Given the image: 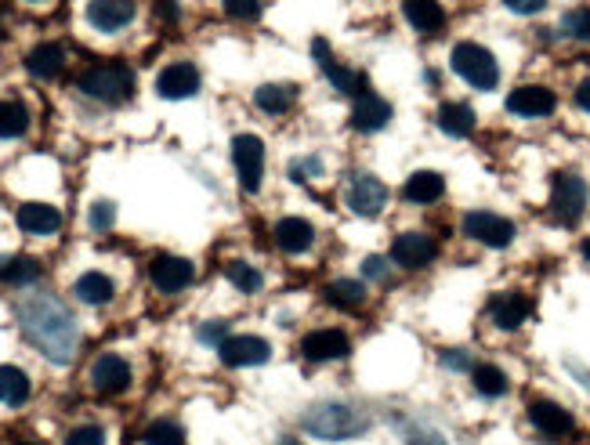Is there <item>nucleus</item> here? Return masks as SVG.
<instances>
[{
	"label": "nucleus",
	"mask_w": 590,
	"mask_h": 445,
	"mask_svg": "<svg viewBox=\"0 0 590 445\" xmlns=\"http://www.w3.org/2000/svg\"><path fill=\"white\" fill-rule=\"evenodd\" d=\"M19 322L22 333L37 344L51 362H69L80 348V330L77 319L69 315V308L51 294H33L19 301Z\"/></svg>",
	"instance_id": "nucleus-1"
},
{
	"label": "nucleus",
	"mask_w": 590,
	"mask_h": 445,
	"mask_svg": "<svg viewBox=\"0 0 590 445\" xmlns=\"http://www.w3.org/2000/svg\"><path fill=\"white\" fill-rule=\"evenodd\" d=\"M301 424H305V431H312L315 438H326V442H344V438H359L370 431V417L348 402H315L301 417Z\"/></svg>",
	"instance_id": "nucleus-2"
},
{
	"label": "nucleus",
	"mask_w": 590,
	"mask_h": 445,
	"mask_svg": "<svg viewBox=\"0 0 590 445\" xmlns=\"http://www.w3.org/2000/svg\"><path fill=\"white\" fill-rule=\"evenodd\" d=\"M80 91L87 98H95V102L105 105H116L131 98L134 91V73L124 66V62H102V66H91L84 76H80Z\"/></svg>",
	"instance_id": "nucleus-3"
},
{
	"label": "nucleus",
	"mask_w": 590,
	"mask_h": 445,
	"mask_svg": "<svg viewBox=\"0 0 590 445\" xmlns=\"http://www.w3.org/2000/svg\"><path fill=\"white\" fill-rule=\"evenodd\" d=\"M449 66H453L457 76H464L471 87H478V91H493L496 80H500V66H496L493 51L482 48V44H471V40H464V44L453 48Z\"/></svg>",
	"instance_id": "nucleus-4"
},
{
	"label": "nucleus",
	"mask_w": 590,
	"mask_h": 445,
	"mask_svg": "<svg viewBox=\"0 0 590 445\" xmlns=\"http://www.w3.org/2000/svg\"><path fill=\"white\" fill-rule=\"evenodd\" d=\"M583 210H587V181L572 171L554 174V185H551V214L554 218L562 221V225H576Z\"/></svg>",
	"instance_id": "nucleus-5"
},
{
	"label": "nucleus",
	"mask_w": 590,
	"mask_h": 445,
	"mask_svg": "<svg viewBox=\"0 0 590 445\" xmlns=\"http://www.w3.org/2000/svg\"><path fill=\"white\" fill-rule=\"evenodd\" d=\"M232 160H236L239 185L247 192L261 189V174H265V142L257 134H239L232 142Z\"/></svg>",
	"instance_id": "nucleus-6"
},
{
	"label": "nucleus",
	"mask_w": 590,
	"mask_h": 445,
	"mask_svg": "<svg viewBox=\"0 0 590 445\" xmlns=\"http://www.w3.org/2000/svg\"><path fill=\"white\" fill-rule=\"evenodd\" d=\"M312 55H315V62H319V69L326 73V80L341 91V95H366L370 91V84H366V76L359 73V69H348V66H341L334 55H330V44L326 40H312Z\"/></svg>",
	"instance_id": "nucleus-7"
},
{
	"label": "nucleus",
	"mask_w": 590,
	"mask_h": 445,
	"mask_svg": "<svg viewBox=\"0 0 590 445\" xmlns=\"http://www.w3.org/2000/svg\"><path fill=\"white\" fill-rule=\"evenodd\" d=\"M464 236L475 239V243H482V247H507L514 239V225L507 218H500V214H489V210H471L464 218Z\"/></svg>",
	"instance_id": "nucleus-8"
},
{
	"label": "nucleus",
	"mask_w": 590,
	"mask_h": 445,
	"mask_svg": "<svg viewBox=\"0 0 590 445\" xmlns=\"http://www.w3.org/2000/svg\"><path fill=\"white\" fill-rule=\"evenodd\" d=\"M558 98H554L551 87L543 84H525V87H514L511 95H507V113L511 116H525V120H540V116H551Z\"/></svg>",
	"instance_id": "nucleus-9"
},
{
	"label": "nucleus",
	"mask_w": 590,
	"mask_h": 445,
	"mask_svg": "<svg viewBox=\"0 0 590 445\" xmlns=\"http://www.w3.org/2000/svg\"><path fill=\"white\" fill-rule=\"evenodd\" d=\"M149 279H153V286L163 290V294H178V290H185V286L196 279V268H192V261H185V257L160 254V257H153V265H149Z\"/></svg>",
	"instance_id": "nucleus-10"
},
{
	"label": "nucleus",
	"mask_w": 590,
	"mask_h": 445,
	"mask_svg": "<svg viewBox=\"0 0 590 445\" xmlns=\"http://www.w3.org/2000/svg\"><path fill=\"white\" fill-rule=\"evenodd\" d=\"M529 420H533L536 431L547 438H569L572 431H576V420H572L569 409L558 406V402H547V398L529 402Z\"/></svg>",
	"instance_id": "nucleus-11"
},
{
	"label": "nucleus",
	"mask_w": 590,
	"mask_h": 445,
	"mask_svg": "<svg viewBox=\"0 0 590 445\" xmlns=\"http://www.w3.org/2000/svg\"><path fill=\"white\" fill-rule=\"evenodd\" d=\"M218 351L225 366H261V362H268V355H272L265 337H250V333H243V337H225V341L218 344Z\"/></svg>",
	"instance_id": "nucleus-12"
},
{
	"label": "nucleus",
	"mask_w": 590,
	"mask_h": 445,
	"mask_svg": "<svg viewBox=\"0 0 590 445\" xmlns=\"http://www.w3.org/2000/svg\"><path fill=\"white\" fill-rule=\"evenodd\" d=\"M435 254H438V247L428 232H402V236L391 243V261H399L402 268H424L435 261Z\"/></svg>",
	"instance_id": "nucleus-13"
},
{
	"label": "nucleus",
	"mask_w": 590,
	"mask_h": 445,
	"mask_svg": "<svg viewBox=\"0 0 590 445\" xmlns=\"http://www.w3.org/2000/svg\"><path fill=\"white\" fill-rule=\"evenodd\" d=\"M91 388L98 395H120L131 388V366L120 355H98L91 366Z\"/></svg>",
	"instance_id": "nucleus-14"
},
{
	"label": "nucleus",
	"mask_w": 590,
	"mask_h": 445,
	"mask_svg": "<svg viewBox=\"0 0 590 445\" xmlns=\"http://www.w3.org/2000/svg\"><path fill=\"white\" fill-rule=\"evenodd\" d=\"M384 203H388V189H384L381 181L373 178V174H355L352 185H348V207L362 218H373V214H381Z\"/></svg>",
	"instance_id": "nucleus-15"
},
{
	"label": "nucleus",
	"mask_w": 590,
	"mask_h": 445,
	"mask_svg": "<svg viewBox=\"0 0 590 445\" xmlns=\"http://www.w3.org/2000/svg\"><path fill=\"white\" fill-rule=\"evenodd\" d=\"M156 91H160V98H171V102L192 98L200 91V73L189 62H174V66H167L156 76Z\"/></svg>",
	"instance_id": "nucleus-16"
},
{
	"label": "nucleus",
	"mask_w": 590,
	"mask_h": 445,
	"mask_svg": "<svg viewBox=\"0 0 590 445\" xmlns=\"http://www.w3.org/2000/svg\"><path fill=\"white\" fill-rule=\"evenodd\" d=\"M301 351H305L308 362H334L352 351V341L344 330H315L301 341Z\"/></svg>",
	"instance_id": "nucleus-17"
},
{
	"label": "nucleus",
	"mask_w": 590,
	"mask_h": 445,
	"mask_svg": "<svg viewBox=\"0 0 590 445\" xmlns=\"http://www.w3.org/2000/svg\"><path fill=\"white\" fill-rule=\"evenodd\" d=\"M87 19L102 33H116L134 19V0H91L87 4Z\"/></svg>",
	"instance_id": "nucleus-18"
},
{
	"label": "nucleus",
	"mask_w": 590,
	"mask_h": 445,
	"mask_svg": "<svg viewBox=\"0 0 590 445\" xmlns=\"http://www.w3.org/2000/svg\"><path fill=\"white\" fill-rule=\"evenodd\" d=\"M15 221H19V228L26 236H55L58 228H62V214L51 203H22Z\"/></svg>",
	"instance_id": "nucleus-19"
},
{
	"label": "nucleus",
	"mask_w": 590,
	"mask_h": 445,
	"mask_svg": "<svg viewBox=\"0 0 590 445\" xmlns=\"http://www.w3.org/2000/svg\"><path fill=\"white\" fill-rule=\"evenodd\" d=\"M533 312V301L525 294H500L493 304H489V319L500 326V330H518L525 319Z\"/></svg>",
	"instance_id": "nucleus-20"
},
{
	"label": "nucleus",
	"mask_w": 590,
	"mask_h": 445,
	"mask_svg": "<svg viewBox=\"0 0 590 445\" xmlns=\"http://www.w3.org/2000/svg\"><path fill=\"white\" fill-rule=\"evenodd\" d=\"M391 120V102H384L381 95H373V91H366V95H359V102H355L352 109V127L355 131H381L384 124Z\"/></svg>",
	"instance_id": "nucleus-21"
},
{
	"label": "nucleus",
	"mask_w": 590,
	"mask_h": 445,
	"mask_svg": "<svg viewBox=\"0 0 590 445\" xmlns=\"http://www.w3.org/2000/svg\"><path fill=\"white\" fill-rule=\"evenodd\" d=\"M406 19H410V26L417 29V33L435 37V33H442V26H446V11H442L438 0H406Z\"/></svg>",
	"instance_id": "nucleus-22"
},
{
	"label": "nucleus",
	"mask_w": 590,
	"mask_h": 445,
	"mask_svg": "<svg viewBox=\"0 0 590 445\" xmlns=\"http://www.w3.org/2000/svg\"><path fill=\"white\" fill-rule=\"evenodd\" d=\"M276 243L286 254H305L315 243V228L305 218H283L276 225Z\"/></svg>",
	"instance_id": "nucleus-23"
},
{
	"label": "nucleus",
	"mask_w": 590,
	"mask_h": 445,
	"mask_svg": "<svg viewBox=\"0 0 590 445\" xmlns=\"http://www.w3.org/2000/svg\"><path fill=\"white\" fill-rule=\"evenodd\" d=\"M442 192H446V178L435 171H417L410 174V181L402 185V196L410 199V203H435V199H442Z\"/></svg>",
	"instance_id": "nucleus-24"
},
{
	"label": "nucleus",
	"mask_w": 590,
	"mask_h": 445,
	"mask_svg": "<svg viewBox=\"0 0 590 445\" xmlns=\"http://www.w3.org/2000/svg\"><path fill=\"white\" fill-rule=\"evenodd\" d=\"M438 127L449 134V138H467V134L475 131V109L471 105H464V102H446L442 109H438Z\"/></svg>",
	"instance_id": "nucleus-25"
},
{
	"label": "nucleus",
	"mask_w": 590,
	"mask_h": 445,
	"mask_svg": "<svg viewBox=\"0 0 590 445\" xmlns=\"http://www.w3.org/2000/svg\"><path fill=\"white\" fill-rule=\"evenodd\" d=\"M26 69L40 80H55L62 69H66V51L58 44H40L26 55Z\"/></svg>",
	"instance_id": "nucleus-26"
},
{
	"label": "nucleus",
	"mask_w": 590,
	"mask_h": 445,
	"mask_svg": "<svg viewBox=\"0 0 590 445\" xmlns=\"http://www.w3.org/2000/svg\"><path fill=\"white\" fill-rule=\"evenodd\" d=\"M73 294L80 297V301L84 304H109L113 301V294H116V286H113V279H109V275H102V272H84L77 279V283H73Z\"/></svg>",
	"instance_id": "nucleus-27"
},
{
	"label": "nucleus",
	"mask_w": 590,
	"mask_h": 445,
	"mask_svg": "<svg viewBox=\"0 0 590 445\" xmlns=\"http://www.w3.org/2000/svg\"><path fill=\"white\" fill-rule=\"evenodd\" d=\"M40 279V261L19 254V257H0V283L8 286H29Z\"/></svg>",
	"instance_id": "nucleus-28"
},
{
	"label": "nucleus",
	"mask_w": 590,
	"mask_h": 445,
	"mask_svg": "<svg viewBox=\"0 0 590 445\" xmlns=\"http://www.w3.org/2000/svg\"><path fill=\"white\" fill-rule=\"evenodd\" d=\"M294 98H297V91L290 84H265V87H257L254 102H257V109H265V113L283 116L286 109L294 105Z\"/></svg>",
	"instance_id": "nucleus-29"
},
{
	"label": "nucleus",
	"mask_w": 590,
	"mask_h": 445,
	"mask_svg": "<svg viewBox=\"0 0 590 445\" xmlns=\"http://www.w3.org/2000/svg\"><path fill=\"white\" fill-rule=\"evenodd\" d=\"M29 398V377L19 366H0V402L4 406H22Z\"/></svg>",
	"instance_id": "nucleus-30"
},
{
	"label": "nucleus",
	"mask_w": 590,
	"mask_h": 445,
	"mask_svg": "<svg viewBox=\"0 0 590 445\" xmlns=\"http://www.w3.org/2000/svg\"><path fill=\"white\" fill-rule=\"evenodd\" d=\"M326 301L337 304V308H359L366 301V283H355V279H337V283L326 286Z\"/></svg>",
	"instance_id": "nucleus-31"
},
{
	"label": "nucleus",
	"mask_w": 590,
	"mask_h": 445,
	"mask_svg": "<svg viewBox=\"0 0 590 445\" xmlns=\"http://www.w3.org/2000/svg\"><path fill=\"white\" fill-rule=\"evenodd\" d=\"M29 131V109L22 102H0V138H19Z\"/></svg>",
	"instance_id": "nucleus-32"
},
{
	"label": "nucleus",
	"mask_w": 590,
	"mask_h": 445,
	"mask_svg": "<svg viewBox=\"0 0 590 445\" xmlns=\"http://www.w3.org/2000/svg\"><path fill=\"white\" fill-rule=\"evenodd\" d=\"M471 380H475L478 395H486V398H500L507 391V373L500 370V366H475Z\"/></svg>",
	"instance_id": "nucleus-33"
},
{
	"label": "nucleus",
	"mask_w": 590,
	"mask_h": 445,
	"mask_svg": "<svg viewBox=\"0 0 590 445\" xmlns=\"http://www.w3.org/2000/svg\"><path fill=\"white\" fill-rule=\"evenodd\" d=\"M142 442L145 445H185V435H181V427L171 424V420H156V424L145 427Z\"/></svg>",
	"instance_id": "nucleus-34"
},
{
	"label": "nucleus",
	"mask_w": 590,
	"mask_h": 445,
	"mask_svg": "<svg viewBox=\"0 0 590 445\" xmlns=\"http://www.w3.org/2000/svg\"><path fill=\"white\" fill-rule=\"evenodd\" d=\"M229 279H232V286L236 290H243V294H257L261 290V272L257 268H250L247 261H229Z\"/></svg>",
	"instance_id": "nucleus-35"
},
{
	"label": "nucleus",
	"mask_w": 590,
	"mask_h": 445,
	"mask_svg": "<svg viewBox=\"0 0 590 445\" xmlns=\"http://www.w3.org/2000/svg\"><path fill=\"white\" fill-rule=\"evenodd\" d=\"M562 33L572 40H590V8H572L565 11Z\"/></svg>",
	"instance_id": "nucleus-36"
},
{
	"label": "nucleus",
	"mask_w": 590,
	"mask_h": 445,
	"mask_svg": "<svg viewBox=\"0 0 590 445\" xmlns=\"http://www.w3.org/2000/svg\"><path fill=\"white\" fill-rule=\"evenodd\" d=\"M66 445H105V431L95 424L73 427V431L66 435Z\"/></svg>",
	"instance_id": "nucleus-37"
},
{
	"label": "nucleus",
	"mask_w": 590,
	"mask_h": 445,
	"mask_svg": "<svg viewBox=\"0 0 590 445\" xmlns=\"http://www.w3.org/2000/svg\"><path fill=\"white\" fill-rule=\"evenodd\" d=\"M113 221H116V207L109 199H98L95 207H91V228H95V232H109Z\"/></svg>",
	"instance_id": "nucleus-38"
},
{
	"label": "nucleus",
	"mask_w": 590,
	"mask_h": 445,
	"mask_svg": "<svg viewBox=\"0 0 590 445\" xmlns=\"http://www.w3.org/2000/svg\"><path fill=\"white\" fill-rule=\"evenodd\" d=\"M221 4H225V11L239 22H250L261 15V0H221Z\"/></svg>",
	"instance_id": "nucleus-39"
},
{
	"label": "nucleus",
	"mask_w": 590,
	"mask_h": 445,
	"mask_svg": "<svg viewBox=\"0 0 590 445\" xmlns=\"http://www.w3.org/2000/svg\"><path fill=\"white\" fill-rule=\"evenodd\" d=\"M319 174H323V160H319V156H308V160H294V163H290V178H294V181L319 178Z\"/></svg>",
	"instance_id": "nucleus-40"
},
{
	"label": "nucleus",
	"mask_w": 590,
	"mask_h": 445,
	"mask_svg": "<svg viewBox=\"0 0 590 445\" xmlns=\"http://www.w3.org/2000/svg\"><path fill=\"white\" fill-rule=\"evenodd\" d=\"M388 261H384V257H366V261H362V275H366V279H373V283H381V279H388Z\"/></svg>",
	"instance_id": "nucleus-41"
},
{
	"label": "nucleus",
	"mask_w": 590,
	"mask_h": 445,
	"mask_svg": "<svg viewBox=\"0 0 590 445\" xmlns=\"http://www.w3.org/2000/svg\"><path fill=\"white\" fill-rule=\"evenodd\" d=\"M504 4L514 11V15H536V11H543L547 0H504Z\"/></svg>",
	"instance_id": "nucleus-42"
},
{
	"label": "nucleus",
	"mask_w": 590,
	"mask_h": 445,
	"mask_svg": "<svg viewBox=\"0 0 590 445\" xmlns=\"http://www.w3.org/2000/svg\"><path fill=\"white\" fill-rule=\"evenodd\" d=\"M200 341L221 344V341H225V326H221V322H210V326H203V330H200Z\"/></svg>",
	"instance_id": "nucleus-43"
},
{
	"label": "nucleus",
	"mask_w": 590,
	"mask_h": 445,
	"mask_svg": "<svg viewBox=\"0 0 590 445\" xmlns=\"http://www.w3.org/2000/svg\"><path fill=\"white\" fill-rule=\"evenodd\" d=\"M442 366H449V370H467V355L464 351H449V355H442Z\"/></svg>",
	"instance_id": "nucleus-44"
},
{
	"label": "nucleus",
	"mask_w": 590,
	"mask_h": 445,
	"mask_svg": "<svg viewBox=\"0 0 590 445\" xmlns=\"http://www.w3.org/2000/svg\"><path fill=\"white\" fill-rule=\"evenodd\" d=\"M576 105L590 113V80H583V84L576 87Z\"/></svg>",
	"instance_id": "nucleus-45"
},
{
	"label": "nucleus",
	"mask_w": 590,
	"mask_h": 445,
	"mask_svg": "<svg viewBox=\"0 0 590 445\" xmlns=\"http://www.w3.org/2000/svg\"><path fill=\"white\" fill-rule=\"evenodd\" d=\"M156 11H160V19H167V22L178 19V8H174V0H160V8H156Z\"/></svg>",
	"instance_id": "nucleus-46"
},
{
	"label": "nucleus",
	"mask_w": 590,
	"mask_h": 445,
	"mask_svg": "<svg viewBox=\"0 0 590 445\" xmlns=\"http://www.w3.org/2000/svg\"><path fill=\"white\" fill-rule=\"evenodd\" d=\"M583 257L590 261V239H583Z\"/></svg>",
	"instance_id": "nucleus-47"
},
{
	"label": "nucleus",
	"mask_w": 590,
	"mask_h": 445,
	"mask_svg": "<svg viewBox=\"0 0 590 445\" xmlns=\"http://www.w3.org/2000/svg\"><path fill=\"white\" fill-rule=\"evenodd\" d=\"M283 445H301V442H297V438H283Z\"/></svg>",
	"instance_id": "nucleus-48"
},
{
	"label": "nucleus",
	"mask_w": 590,
	"mask_h": 445,
	"mask_svg": "<svg viewBox=\"0 0 590 445\" xmlns=\"http://www.w3.org/2000/svg\"><path fill=\"white\" fill-rule=\"evenodd\" d=\"M19 445H37V442H19Z\"/></svg>",
	"instance_id": "nucleus-49"
},
{
	"label": "nucleus",
	"mask_w": 590,
	"mask_h": 445,
	"mask_svg": "<svg viewBox=\"0 0 590 445\" xmlns=\"http://www.w3.org/2000/svg\"><path fill=\"white\" fill-rule=\"evenodd\" d=\"M29 4H40V0H29Z\"/></svg>",
	"instance_id": "nucleus-50"
}]
</instances>
